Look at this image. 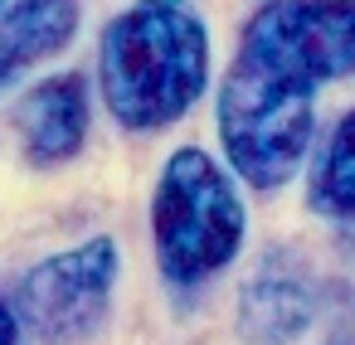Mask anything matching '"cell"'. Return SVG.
I'll list each match as a JSON object with an SVG mask.
<instances>
[{
	"instance_id": "cell-8",
	"label": "cell",
	"mask_w": 355,
	"mask_h": 345,
	"mask_svg": "<svg viewBox=\"0 0 355 345\" xmlns=\"http://www.w3.org/2000/svg\"><path fill=\"white\" fill-rule=\"evenodd\" d=\"M311 321V297L302 282L292 277H258L248 282L243 292V306H239V326H243V340L253 345H287L306 330Z\"/></svg>"
},
{
	"instance_id": "cell-6",
	"label": "cell",
	"mask_w": 355,
	"mask_h": 345,
	"mask_svg": "<svg viewBox=\"0 0 355 345\" xmlns=\"http://www.w3.org/2000/svg\"><path fill=\"white\" fill-rule=\"evenodd\" d=\"M15 132L35 166L69 161L88 136V83L83 73H54L35 83L15 107Z\"/></svg>"
},
{
	"instance_id": "cell-5",
	"label": "cell",
	"mask_w": 355,
	"mask_h": 345,
	"mask_svg": "<svg viewBox=\"0 0 355 345\" xmlns=\"http://www.w3.org/2000/svg\"><path fill=\"white\" fill-rule=\"evenodd\" d=\"M239 44L321 88L355 73V0H272L243 25Z\"/></svg>"
},
{
	"instance_id": "cell-11",
	"label": "cell",
	"mask_w": 355,
	"mask_h": 345,
	"mask_svg": "<svg viewBox=\"0 0 355 345\" xmlns=\"http://www.w3.org/2000/svg\"><path fill=\"white\" fill-rule=\"evenodd\" d=\"M6 6H10V0H0V10H6Z\"/></svg>"
},
{
	"instance_id": "cell-1",
	"label": "cell",
	"mask_w": 355,
	"mask_h": 345,
	"mask_svg": "<svg viewBox=\"0 0 355 345\" xmlns=\"http://www.w3.org/2000/svg\"><path fill=\"white\" fill-rule=\"evenodd\" d=\"M209 78V35L180 0H137L98 44L107 112L127 132H156L190 112Z\"/></svg>"
},
{
	"instance_id": "cell-4",
	"label": "cell",
	"mask_w": 355,
	"mask_h": 345,
	"mask_svg": "<svg viewBox=\"0 0 355 345\" xmlns=\"http://www.w3.org/2000/svg\"><path fill=\"white\" fill-rule=\"evenodd\" d=\"M117 243L88 238L69 253L35 263L15 282V316L40 345H78L88 340L112 306L117 287Z\"/></svg>"
},
{
	"instance_id": "cell-7",
	"label": "cell",
	"mask_w": 355,
	"mask_h": 345,
	"mask_svg": "<svg viewBox=\"0 0 355 345\" xmlns=\"http://www.w3.org/2000/svg\"><path fill=\"white\" fill-rule=\"evenodd\" d=\"M78 35V0H10L0 10V88Z\"/></svg>"
},
{
	"instance_id": "cell-9",
	"label": "cell",
	"mask_w": 355,
	"mask_h": 345,
	"mask_svg": "<svg viewBox=\"0 0 355 345\" xmlns=\"http://www.w3.org/2000/svg\"><path fill=\"white\" fill-rule=\"evenodd\" d=\"M306 204L326 219H355V112H345L336 122V132L326 136V146L311 166Z\"/></svg>"
},
{
	"instance_id": "cell-2",
	"label": "cell",
	"mask_w": 355,
	"mask_h": 345,
	"mask_svg": "<svg viewBox=\"0 0 355 345\" xmlns=\"http://www.w3.org/2000/svg\"><path fill=\"white\" fill-rule=\"evenodd\" d=\"M316 122V83L243 49L219 83V141L234 166L258 190H277L297 175Z\"/></svg>"
},
{
	"instance_id": "cell-10",
	"label": "cell",
	"mask_w": 355,
	"mask_h": 345,
	"mask_svg": "<svg viewBox=\"0 0 355 345\" xmlns=\"http://www.w3.org/2000/svg\"><path fill=\"white\" fill-rule=\"evenodd\" d=\"M20 316H15V301L0 297V345H20Z\"/></svg>"
},
{
	"instance_id": "cell-3",
	"label": "cell",
	"mask_w": 355,
	"mask_h": 345,
	"mask_svg": "<svg viewBox=\"0 0 355 345\" xmlns=\"http://www.w3.org/2000/svg\"><path fill=\"white\" fill-rule=\"evenodd\" d=\"M151 238L171 282H205L239 253L243 200L200 146H180L166 161L151 195Z\"/></svg>"
}]
</instances>
